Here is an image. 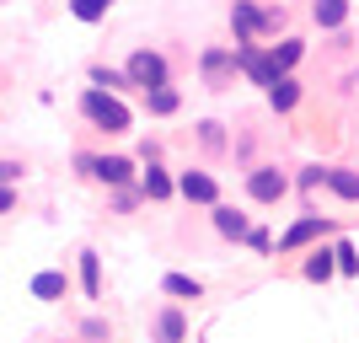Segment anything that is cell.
<instances>
[{
	"instance_id": "4316f807",
	"label": "cell",
	"mask_w": 359,
	"mask_h": 343,
	"mask_svg": "<svg viewBox=\"0 0 359 343\" xmlns=\"http://www.w3.org/2000/svg\"><path fill=\"white\" fill-rule=\"evenodd\" d=\"M198 145L210 150V156H220V150H225V123L204 119V123H198Z\"/></svg>"
},
{
	"instance_id": "2e32d148",
	"label": "cell",
	"mask_w": 359,
	"mask_h": 343,
	"mask_svg": "<svg viewBox=\"0 0 359 343\" xmlns=\"http://www.w3.org/2000/svg\"><path fill=\"white\" fill-rule=\"evenodd\" d=\"M300 91H306V86H300L295 75H279V81H273V86L263 91V97H269V107H273V113H295V107H300Z\"/></svg>"
},
{
	"instance_id": "484cf974",
	"label": "cell",
	"mask_w": 359,
	"mask_h": 343,
	"mask_svg": "<svg viewBox=\"0 0 359 343\" xmlns=\"http://www.w3.org/2000/svg\"><path fill=\"white\" fill-rule=\"evenodd\" d=\"M290 188H300V194L311 199V194H316V188H327V166H300V177H295V182H290Z\"/></svg>"
},
{
	"instance_id": "e0dca14e",
	"label": "cell",
	"mask_w": 359,
	"mask_h": 343,
	"mask_svg": "<svg viewBox=\"0 0 359 343\" xmlns=\"http://www.w3.org/2000/svg\"><path fill=\"white\" fill-rule=\"evenodd\" d=\"M348 11H354V6H348V0H311V22L322 32H338L348 22Z\"/></svg>"
},
{
	"instance_id": "cb8c5ba5",
	"label": "cell",
	"mask_w": 359,
	"mask_h": 343,
	"mask_svg": "<svg viewBox=\"0 0 359 343\" xmlns=\"http://www.w3.org/2000/svg\"><path fill=\"white\" fill-rule=\"evenodd\" d=\"M113 11V0H70V16L75 22H102Z\"/></svg>"
},
{
	"instance_id": "8992f818",
	"label": "cell",
	"mask_w": 359,
	"mask_h": 343,
	"mask_svg": "<svg viewBox=\"0 0 359 343\" xmlns=\"http://www.w3.org/2000/svg\"><path fill=\"white\" fill-rule=\"evenodd\" d=\"M332 231V220L327 215H300L295 225H290L285 236H279V257H295V253H306V247H311V241H322Z\"/></svg>"
},
{
	"instance_id": "ffe728a7",
	"label": "cell",
	"mask_w": 359,
	"mask_h": 343,
	"mask_svg": "<svg viewBox=\"0 0 359 343\" xmlns=\"http://www.w3.org/2000/svg\"><path fill=\"white\" fill-rule=\"evenodd\" d=\"M65 290H70L65 269H43V274H32V295H38V300H65Z\"/></svg>"
},
{
	"instance_id": "d6986e66",
	"label": "cell",
	"mask_w": 359,
	"mask_h": 343,
	"mask_svg": "<svg viewBox=\"0 0 359 343\" xmlns=\"http://www.w3.org/2000/svg\"><path fill=\"white\" fill-rule=\"evenodd\" d=\"M161 295H172L182 306V300H204V279H194V274H161Z\"/></svg>"
},
{
	"instance_id": "9a60e30c",
	"label": "cell",
	"mask_w": 359,
	"mask_h": 343,
	"mask_svg": "<svg viewBox=\"0 0 359 343\" xmlns=\"http://www.w3.org/2000/svg\"><path fill=\"white\" fill-rule=\"evenodd\" d=\"M231 32L236 43H257V0H231Z\"/></svg>"
},
{
	"instance_id": "7a4b0ae2",
	"label": "cell",
	"mask_w": 359,
	"mask_h": 343,
	"mask_svg": "<svg viewBox=\"0 0 359 343\" xmlns=\"http://www.w3.org/2000/svg\"><path fill=\"white\" fill-rule=\"evenodd\" d=\"M247 199H252V204H263V209L285 204V199H290V172H285V166H273V161L247 166Z\"/></svg>"
},
{
	"instance_id": "5b68a950",
	"label": "cell",
	"mask_w": 359,
	"mask_h": 343,
	"mask_svg": "<svg viewBox=\"0 0 359 343\" xmlns=\"http://www.w3.org/2000/svg\"><path fill=\"white\" fill-rule=\"evenodd\" d=\"M198 75H204V86L210 91H231L236 86V48H225V43H210L204 54H198Z\"/></svg>"
},
{
	"instance_id": "44dd1931",
	"label": "cell",
	"mask_w": 359,
	"mask_h": 343,
	"mask_svg": "<svg viewBox=\"0 0 359 343\" xmlns=\"http://www.w3.org/2000/svg\"><path fill=\"white\" fill-rule=\"evenodd\" d=\"M81 290H86V300H102V257L91 253H81Z\"/></svg>"
},
{
	"instance_id": "603a6c76",
	"label": "cell",
	"mask_w": 359,
	"mask_h": 343,
	"mask_svg": "<svg viewBox=\"0 0 359 343\" xmlns=\"http://www.w3.org/2000/svg\"><path fill=\"white\" fill-rule=\"evenodd\" d=\"M290 11L285 6H257V38H273V32H285Z\"/></svg>"
},
{
	"instance_id": "30bf717a",
	"label": "cell",
	"mask_w": 359,
	"mask_h": 343,
	"mask_svg": "<svg viewBox=\"0 0 359 343\" xmlns=\"http://www.w3.org/2000/svg\"><path fill=\"white\" fill-rule=\"evenodd\" d=\"M135 188L150 199V204H166V199H177V177H172L161 161H145V172L135 177Z\"/></svg>"
},
{
	"instance_id": "d6a6232c",
	"label": "cell",
	"mask_w": 359,
	"mask_h": 343,
	"mask_svg": "<svg viewBox=\"0 0 359 343\" xmlns=\"http://www.w3.org/2000/svg\"><path fill=\"white\" fill-rule=\"evenodd\" d=\"M354 86H359V70H354Z\"/></svg>"
},
{
	"instance_id": "1f68e13d",
	"label": "cell",
	"mask_w": 359,
	"mask_h": 343,
	"mask_svg": "<svg viewBox=\"0 0 359 343\" xmlns=\"http://www.w3.org/2000/svg\"><path fill=\"white\" fill-rule=\"evenodd\" d=\"M16 204H22V194H16V188H0V215H11Z\"/></svg>"
},
{
	"instance_id": "d4e9b609",
	"label": "cell",
	"mask_w": 359,
	"mask_h": 343,
	"mask_svg": "<svg viewBox=\"0 0 359 343\" xmlns=\"http://www.w3.org/2000/svg\"><path fill=\"white\" fill-rule=\"evenodd\" d=\"M81 343H113V322L107 316H86L81 322Z\"/></svg>"
},
{
	"instance_id": "5bb4252c",
	"label": "cell",
	"mask_w": 359,
	"mask_h": 343,
	"mask_svg": "<svg viewBox=\"0 0 359 343\" xmlns=\"http://www.w3.org/2000/svg\"><path fill=\"white\" fill-rule=\"evenodd\" d=\"M327 194L338 204H359V166H327Z\"/></svg>"
},
{
	"instance_id": "7402d4cb",
	"label": "cell",
	"mask_w": 359,
	"mask_h": 343,
	"mask_svg": "<svg viewBox=\"0 0 359 343\" xmlns=\"http://www.w3.org/2000/svg\"><path fill=\"white\" fill-rule=\"evenodd\" d=\"M91 86H102V91H118V97H123V91H135V86H129V75H123V70H113V65H91Z\"/></svg>"
},
{
	"instance_id": "8fae6325",
	"label": "cell",
	"mask_w": 359,
	"mask_h": 343,
	"mask_svg": "<svg viewBox=\"0 0 359 343\" xmlns=\"http://www.w3.org/2000/svg\"><path fill=\"white\" fill-rule=\"evenodd\" d=\"M236 70L247 75L257 91H269L273 81H279V75L269 70V60H263V48H257V43H236Z\"/></svg>"
},
{
	"instance_id": "3957f363",
	"label": "cell",
	"mask_w": 359,
	"mask_h": 343,
	"mask_svg": "<svg viewBox=\"0 0 359 343\" xmlns=\"http://www.w3.org/2000/svg\"><path fill=\"white\" fill-rule=\"evenodd\" d=\"M123 75H129V86H135V91L166 86V81H172V60H166L161 48H135V54L123 60Z\"/></svg>"
},
{
	"instance_id": "ac0fdd59",
	"label": "cell",
	"mask_w": 359,
	"mask_h": 343,
	"mask_svg": "<svg viewBox=\"0 0 359 343\" xmlns=\"http://www.w3.org/2000/svg\"><path fill=\"white\" fill-rule=\"evenodd\" d=\"M177 107H182V91L172 86V81H166V86H150V91H145V113H150V119H172Z\"/></svg>"
},
{
	"instance_id": "7c38bea8",
	"label": "cell",
	"mask_w": 359,
	"mask_h": 343,
	"mask_svg": "<svg viewBox=\"0 0 359 343\" xmlns=\"http://www.w3.org/2000/svg\"><path fill=\"white\" fill-rule=\"evenodd\" d=\"M263 60H269V70H273V75H295V65L306 60V38L285 32V38H279V43H273L269 54H263Z\"/></svg>"
},
{
	"instance_id": "4dcf8cb0",
	"label": "cell",
	"mask_w": 359,
	"mask_h": 343,
	"mask_svg": "<svg viewBox=\"0 0 359 343\" xmlns=\"http://www.w3.org/2000/svg\"><path fill=\"white\" fill-rule=\"evenodd\" d=\"M22 172H27L22 161H0V188H16V182H22Z\"/></svg>"
},
{
	"instance_id": "6da1fadb",
	"label": "cell",
	"mask_w": 359,
	"mask_h": 343,
	"mask_svg": "<svg viewBox=\"0 0 359 343\" xmlns=\"http://www.w3.org/2000/svg\"><path fill=\"white\" fill-rule=\"evenodd\" d=\"M81 119H86L91 129H102V135H129V129H135L129 102H123L118 91H102V86L81 91Z\"/></svg>"
},
{
	"instance_id": "83f0119b",
	"label": "cell",
	"mask_w": 359,
	"mask_h": 343,
	"mask_svg": "<svg viewBox=\"0 0 359 343\" xmlns=\"http://www.w3.org/2000/svg\"><path fill=\"white\" fill-rule=\"evenodd\" d=\"M332 257H338V274H344V279H354V274H359V247H354V241H338Z\"/></svg>"
},
{
	"instance_id": "f546056e",
	"label": "cell",
	"mask_w": 359,
	"mask_h": 343,
	"mask_svg": "<svg viewBox=\"0 0 359 343\" xmlns=\"http://www.w3.org/2000/svg\"><path fill=\"white\" fill-rule=\"evenodd\" d=\"M247 247L269 257V253H273V236H269V231H263V225H252V231H247Z\"/></svg>"
},
{
	"instance_id": "f1b7e54d",
	"label": "cell",
	"mask_w": 359,
	"mask_h": 343,
	"mask_svg": "<svg viewBox=\"0 0 359 343\" xmlns=\"http://www.w3.org/2000/svg\"><path fill=\"white\" fill-rule=\"evenodd\" d=\"M107 194H113V215H129V209H135L140 199H145V194L135 188V182H129V188H107Z\"/></svg>"
},
{
	"instance_id": "277c9868",
	"label": "cell",
	"mask_w": 359,
	"mask_h": 343,
	"mask_svg": "<svg viewBox=\"0 0 359 343\" xmlns=\"http://www.w3.org/2000/svg\"><path fill=\"white\" fill-rule=\"evenodd\" d=\"M75 166H81V177L102 182V188H129L140 177L129 156H75Z\"/></svg>"
},
{
	"instance_id": "4fadbf2b",
	"label": "cell",
	"mask_w": 359,
	"mask_h": 343,
	"mask_svg": "<svg viewBox=\"0 0 359 343\" xmlns=\"http://www.w3.org/2000/svg\"><path fill=\"white\" fill-rule=\"evenodd\" d=\"M332 274H338V257H332V247L316 241L311 253H306V263H300V279H306V284H327Z\"/></svg>"
},
{
	"instance_id": "52a82bcc",
	"label": "cell",
	"mask_w": 359,
	"mask_h": 343,
	"mask_svg": "<svg viewBox=\"0 0 359 343\" xmlns=\"http://www.w3.org/2000/svg\"><path fill=\"white\" fill-rule=\"evenodd\" d=\"M177 199H188V204H198V209L220 204V182H215V172H204V166L177 172Z\"/></svg>"
},
{
	"instance_id": "ba28073f",
	"label": "cell",
	"mask_w": 359,
	"mask_h": 343,
	"mask_svg": "<svg viewBox=\"0 0 359 343\" xmlns=\"http://www.w3.org/2000/svg\"><path fill=\"white\" fill-rule=\"evenodd\" d=\"M150 343H188V311H182L177 300L156 306V316H150Z\"/></svg>"
},
{
	"instance_id": "9c48e42d",
	"label": "cell",
	"mask_w": 359,
	"mask_h": 343,
	"mask_svg": "<svg viewBox=\"0 0 359 343\" xmlns=\"http://www.w3.org/2000/svg\"><path fill=\"white\" fill-rule=\"evenodd\" d=\"M210 225H215V236H220V241H236V247L247 241V231H252V220H247L236 204H225V199L210 204Z\"/></svg>"
}]
</instances>
